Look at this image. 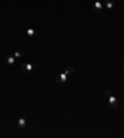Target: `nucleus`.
Here are the masks:
<instances>
[{
	"instance_id": "5",
	"label": "nucleus",
	"mask_w": 124,
	"mask_h": 138,
	"mask_svg": "<svg viewBox=\"0 0 124 138\" xmlns=\"http://www.w3.org/2000/svg\"><path fill=\"white\" fill-rule=\"evenodd\" d=\"M17 127H19L20 129H25V128H26V120H25L24 117H21V118L17 120Z\"/></svg>"
},
{
	"instance_id": "2",
	"label": "nucleus",
	"mask_w": 124,
	"mask_h": 138,
	"mask_svg": "<svg viewBox=\"0 0 124 138\" xmlns=\"http://www.w3.org/2000/svg\"><path fill=\"white\" fill-rule=\"evenodd\" d=\"M103 8H104V5H103L102 0H94V4H93V10H94L96 13H101V11L103 10Z\"/></svg>"
},
{
	"instance_id": "9",
	"label": "nucleus",
	"mask_w": 124,
	"mask_h": 138,
	"mask_svg": "<svg viewBox=\"0 0 124 138\" xmlns=\"http://www.w3.org/2000/svg\"><path fill=\"white\" fill-rule=\"evenodd\" d=\"M14 57H15V59H21V57H22V51L16 50L15 52H14Z\"/></svg>"
},
{
	"instance_id": "6",
	"label": "nucleus",
	"mask_w": 124,
	"mask_h": 138,
	"mask_svg": "<svg viewBox=\"0 0 124 138\" xmlns=\"http://www.w3.org/2000/svg\"><path fill=\"white\" fill-rule=\"evenodd\" d=\"M63 72H65L67 76H71V75L75 74V67H73V66H67V67L63 70Z\"/></svg>"
},
{
	"instance_id": "3",
	"label": "nucleus",
	"mask_w": 124,
	"mask_h": 138,
	"mask_svg": "<svg viewBox=\"0 0 124 138\" xmlns=\"http://www.w3.org/2000/svg\"><path fill=\"white\" fill-rule=\"evenodd\" d=\"M108 102L112 107H117V106H118V98H117L113 93L108 95Z\"/></svg>"
},
{
	"instance_id": "7",
	"label": "nucleus",
	"mask_w": 124,
	"mask_h": 138,
	"mask_svg": "<svg viewBox=\"0 0 124 138\" xmlns=\"http://www.w3.org/2000/svg\"><path fill=\"white\" fill-rule=\"evenodd\" d=\"M5 62H6L8 65H13V63L15 62V57H14L13 55H8V56L5 57Z\"/></svg>"
},
{
	"instance_id": "10",
	"label": "nucleus",
	"mask_w": 124,
	"mask_h": 138,
	"mask_svg": "<svg viewBox=\"0 0 124 138\" xmlns=\"http://www.w3.org/2000/svg\"><path fill=\"white\" fill-rule=\"evenodd\" d=\"M26 34H27L29 36H35V35H36V30H35V29H27V30H26Z\"/></svg>"
},
{
	"instance_id": "8",
	"label": "nucleus",
	"mask_w": 124,
	"mask_h": 138,
	"mask_svg": "<svg viewBox=\"0 0 124 138\" xmlns=\"http://www.w3.org/2000/svg\"><path fill=\"white\" fill-rule=\"evenodd\" d=\"M104 6L108 9V10H112L114 8V3L112 0H104Z\"/></svg>"
},
{
	"instance_id": "1",
	"label": "nucleus",
	"mask_w": 124,
	"mask_h": 138,
	"mask_svg": "<svg viewBox=\"0 0 124 138\" xmlns=\"http://www.w3.org/2000/svg\"><path fill=\"white\" fill-rule=\"evenodd\" d=\"M34 67H36V63H31V62H24V63L21 65V70H22L25 74H27V72L32 71V68H34Z\"/></svg>"
},
{
	"instance_id": "4",
	"label": "nucleus",
	"mask_w": 124,
	"mask_h": 138,
	"mask_svg": "<svg viewBox=\"0 0 124 138\" xmlns=\"http://www.w3.org/2000/svg\"><path fill=\"white\" fill-rule=\"evenodd\" d=\"M67 78H68V76H67L65 72H62V74H60L58 76L56 77V82H57V83H65V82L67 81Z\"/></svg>"
}]
</instances>
